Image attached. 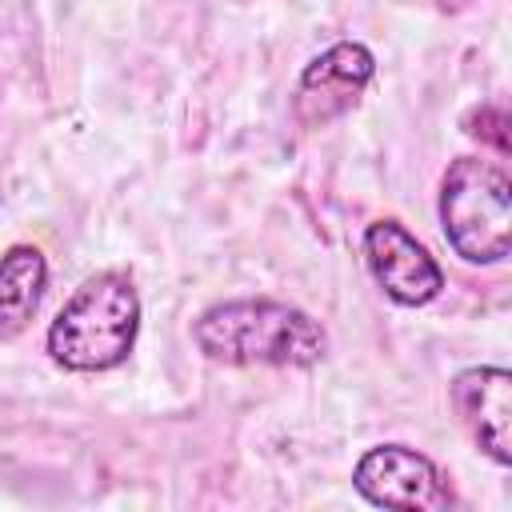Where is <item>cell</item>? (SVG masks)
<instances>
[{
    "mask_svg": "<svg viewBox=\"0 0 512 512\" xmlns=\"http://www.w3.org/2000/svg\"><path fill=\"white\" fill-rule=\"evenodd\" d=\"M468 124H480V128H468L472 136H480V140H492L496 144V152H508V116H504V108H480Z\"/></svg>",
    "mask_w": 512,
    "mask_h": 512,
    "instance_id": "9c48e42d",
    "label": "cell"
},
{
    "mask_svg": "<svg viewBox=\"0 0 512 512\" xmlns=\"http://www.w3.org/2000/svg\"><path fill=\"white\" fill-rule=\"evenodd\" d=\"M440 224L468 264H500L512 252V184L484 156H460L440 180Z\"/></svg>",
    "mask_w": 512,
    "mask_h": 512,
    "instance_id": "3957f363",
    "label": "cell"
},
{
    "mask_svg": "<svg viewBox=\"0 0 512 512\" xmlns=\"http://www.w3.org/2000/svg\"><path fill=\"white\" fill-rule=\"evenodd\" d=\"M48 260L36 244H12L0 256V340H12L28 328L44 300Z\"/></svg>",
    "mask_w": 512,
    "mask_h": 512,
    "instance_id": "ba28073f",
    "label": "cell"
},
{
    "mask_svg": "<svg viewBox=\"0 0 512 512\" xmlns=\"http://www.w3.org/2000/svg\"><path fill=\"white\" fill-rule=\"evenodd\" d=\"M452 404L480 444L484 456H492L500 468L512 464V444H508V420H512V376L508 368H464L452 380Z\"/></svg>",
    "mask_w": 512,
    "mask_h": 512,
    "instance_id": "52a82bcc",
    "label": "cell"
},
{
    "mask_svg": "<svg viewBox=\"0 0 512 512\" xmlns=\"http://www.w3.org/2000/svg\"><path fill=\"white\" fill-rule=\"evenodd\" d=\"M140 332V296L132 276L96 272L48 324V356L68 372H108L128 360Z\"/></svg>",
    "mask_w": 512,
    "mask_h": 512,
    "instance_id": "7a4b0ae2",
    "label": "cell"
},
{
    "mask_svg": "<svg viewBox=\"0 0 512 512\" xmlns=\"http://www.w3.org/2000/svg\"><path fill=\"white\" fill-rule=\"evenodd\" d=\"M364 264L372 280L384 288V296L404 308H420L436 300L444 288V272L432 260V252L400 220L388 216L364 228Z\"/></svg>",
    "mask_w": 512,
    "mask_h": 512,
    "instance_id": "8992f818",
    "label": "cell"
},
{
    "mask_svg": "<svg viewBox=\"0 0 512 512\" xmlns=\"http://www.w3.org/2000/svg\"><path fill=\"white\" fill-rule=\"evenodd\" d=\"M356 492L376 508H404V512H436L452 504V488L444 472L408 444H376L360 456L352 472Z\"/></svg>",
    "mask_w": 512,
    "mask_h": 512,
    "instance_id": "277c9868",
    "label": "cell"
},
{
    "mask_svg": "<svg viewBox=\"0 0 512 512\" xmlns=\"http://www.w3.org/2000/svg\"><path fill=\"white\" fill-rule=\"evenodd\" d=\"M376 72L372 52L360 40H340L332 48H324L320 56H312L296 80V96H292V112L304 128H324L332 120H340L344 112H352L368 88Z\"/></svg>",
    "mask_w": 512,
    "mask_h": 512,
    "instance_id": "5b68a950",
    "label": "cell"
},
{
    "mask_svg": "<svg viewBox=\"0 0 512 512\" xmlns=\"http://www.w3.org/2000/svg\"><path fill=\"white\" fill-rule=\"evenodd\" d=\"M196 348L216 364L312 368L328 356V332L304 308L284 300H224L196 316Z\"/></svg>",
    "mask_w": 512,
    "mask_h": 512,
    "instance_id": "6da1fadb",
    "label": "cell"
}]
</instances>
